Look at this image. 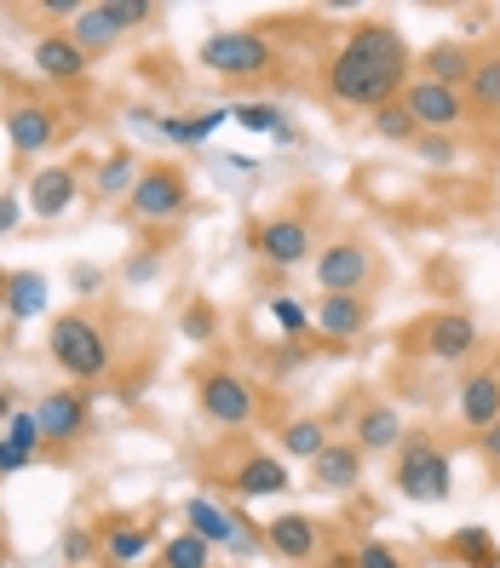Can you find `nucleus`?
<instances>
[{
	"label": "nucleus",
	"instance_id": "29",
	"mask_svg": "<svg viewBox=\"0 0 500 568\" xmlns=\"http://www.w3.org/2000/svg\"><path fill=\"white\" fill-rule=\"evenodd\" d=\"M449 551H454L460 562H472V568H500V551L489 546V528H454Z\"/></svg>",
	"mask_w": 500,
	"mask_h": 568
},
{
	"label": "nucleus",
	"instance_id": "46",
	"mask_svg": "<svg viewBox=\"0 0 500 568\" xmlns=\"http://www.w3.org/2000/svg\"><path fill=\"white\" fill-rule=\"evenodd\" d=\"M18 408H12V390H0V419H12Z\"/></svg>",
	"mask_w": 500,
	"mask_h": 568
},
{
	"label": "nucleus",
	"instance_id": "1",
	"mask_svg": "<svg viewBox=\"0 0 500 568\" xmlns=\"http://www.w3.org/2000/svg\"><path fill=\"white\" fill-rule=\"evenodd\" d=\"M403 81H409V47L397 41L391 23L351 29V41L340 47V58L328 63V92H333V104H346V110L397 104Z\"/></svg>",
	"mask_w": 500,
	"mask_h": 568
},
{
	"label": "nucleus",
	"instance_id": "11",
	"mask_svg": "<svg viewBox=\"0 0 500 568\" xmlns=\"http://www.w3.org/2000/svg\"><path fill=\"white\" fill-rule=\"evenodd\" d=\"M7 139H12V150L23 161L47 155L52 139H58V110L52 104H36V98H18V104L7 110Z\"/></svg>",
	"mask_w": 500,
	"mask_h": 568
},
{
	"label": "nucleus",
	"instance_id": "39",
	"mask_svg": "<svg viewBox=\"0 0 500 568\" xmlns=\"http://www.w3.org/2000/svg\"><path fill=\"white\" fill-rule=\"evenodd\" d=\"M237 121H242V126H253V132H271V126H282L277 104H242V110H237Z\"/></svg>",
	"mask_w": 500,
	"mask_h": 568
},
{
	"label": "nucleus",
	"instance_id": "42",
	"mask_svg": "<svg viewBox=\"0 0 500 568\" xmlns=\"http://www.w3.org/2000/svg\"><path fill=\"white\" fill-rule=\"evenodd\" d=\"M156 271H161V258H156V253L127 258V282H156Z\"/></svg>",
	"mask_w": 500,
	"mask_h": 568
},
{
	"label": "nucleus",
	"instance_id": "30",
	"mask_svg": "<svg viewBox=\"0 0 500 568\" xmlns=\"http://www.w3.org/2000/svg\"><path fill=\"white\" fill-rule=\"evenodd\" d=\"M139 173H144V166H132V150H116V155H104V166H98V190H104V195H127L132 184H139Z\"/></svg>",
	"mask_w": 500,
	"mask_h": 568
},
{
	"label": "nucleus",
	"instance_id": "43",
	"mask_svg": "<svg viewBox=\"0 0 500 568\" xmlns=\"http://www.w3.org/2000/svg\"><path fill=\"white\" fill-rule=\"evenodd\" d=\"M23 465H29V454H23V448H12L7 437H0V477H7V471H23Z\"/></svg>",
	"mask_w": 500,
	"mask_h": 568
},
{
	"label": "nucleus",
	"instance_id": "15",
	"mask_svg": "<svg viewBox=\"0 0 500 568\" xmlns=\"http://www.w3.org/2000/svg\"><path fill=\"white\" fill-rule=\"evenodd\" d=\"M454 408H460V425H472L483 437V430L500 419V367H478V374H466Z\"/></svg>",
	"mask_w": 500,
	"mask_h": 568
},
{
	"label": "nucleus",
	"instance_id": "22",
	"mask_svg": "<svg viewBox=\"0 0 500 568\" xmlns=\"http://www.w3.org/2000/svg\"><path fill=\"white\" fill-rule=\"evenodd\" d=\"M264 540H271L277 557L306 562V557H317V523H311V517H299V511H288V517H277L271 528H264Z\"/></svg>",
	"mask_w": 500,
	"mask_h": 568
},
{
	"label": "nucleus",
	"instance_id": "13",
	"mask_svg": "<svg viewBox=\"0 0 500 568\" xmlns=\"http://www.w3.org/2000/svg\"><path fill=\"white\" fill-rule=\"evenodd\" d=\"M87 63H92V58L76 47L70 29H47V36H36V70H41L47 81L76 87V81H87Z\"/></svg>",
	"mask_w": 500,
	"mask_h": 568
},
{
	"label": "nucleus",
	"instance_id": "23",
	"mask_svg": "<svg viewBox=\"0 0 500 568\" xmlns=\"http://www.w3.org/2000/svg\"><path fill=\"white\" fill-rule=\"evenodd\" d=\"M184 523H190V534H202V540L208 546H224V540H237V517H230L224 506H213V499H202V494H196L190 499V506H184Z\"/></svg>",
	"mask_w": 500,
	"mask_h": 568
},
{
	"label": "nucleus",
	"instance_id": "16",
	"mask_svg": "<svg viewBox=\"0 0 500 568\" xmlns=\"http://www.w3.org/2000/svg\"><path fill=\"white\" fill-rule=\"evenodd\" d=\"M224 488L242 494V499H264V494L293 488V477H288V459H282V454H248L237 471L224 477Z\"/></svg>",
	"mask_w": 500,
	"mask_h": 568
},
{
	"label": "nucleus",
	"instance_id": "45",
	"mask_svg": "<svg viewBox=\"0 0 500 568\" xmlns=\"http://www.w3.org/2000/svg\"><path fill=\"white\" fill-rule=\"evenodd\" d=\"M76 293H98V271H87V264H81V271H76Z\"/></svg>",
	"mask_w": 500,
	"mask_h": 568
},
{
	"label": "nucleus",
	"instance_id": "40",
	"mask_svg": "<svg viewBox=\"0 0 500 568\" xmlns=\"http://www.w3.org/2000/svg\"><path fill=\"white\" fill-rule=\"evenodd\" d=\"M271 316H277V322H282L288 333H306V327H311V316H306V311H299V305H293V298H271Z\"/></svg>",
	"mask_w": 500,
	"mask_h": 568
},
{
	"label": "nucleus",
	"instance_id": "8",
	"mask_svg": "<svg viewBox=\"0 0 500 568\" xmlns=\"http://www.w3.org/2000/svg\"><path fill=\"white\" fill-rule=\"evenodd\" d=\"M202 414L219 425V430H242L248 419H253V408H259V396H253V385L242 379V374H230V367H213V374H202Z\"/></svg>",
	"mask_w": 500,
	"mask_h": 568
},
{
	"label": "nucleus",
	"instance_id": "38",
	"mask_svg": "<svg viewBox=\"0 0 500 568\" xmlns=\"http://www.w3.org/2000/svg\"><path fill=\"white\" fill-rule=\"evenodd\" d=\"M92 551H98V540H92L87 528H70V534H63V562H70V568L92 562Z\"/></svg>",
	"mask_w": 500,
	"mask_h": 568
},
{
	"label": "nucleus",
	"instance_id": "44",
	"mask_svg": "<svg viewBox=\"0 0 500 568\" xmlns=\"http://www.w3.org/2000/svg\"><path fill=\"white\" fill-rule=\"evenodd\" d=\"M478 443H483V454H489V459H500V419H494V425L483 430V437H478Z\"/></svg>",
	"mask_w": 500,
	"mask_h": 568
},
{
	"label": "nucleus",
	"instance_id": "25",
	"mask_svg": "<svg viewBox=\"0 0 500 568\" xmlns=\"http://www.w3.org/2000/svg\"><path fill=\"white\" fill-rule=\"evenodd\" d=\"M466 104H472L478 115H494V110H500V52H489V58L472 63V81H466Z\"/></svg>",
	"mask_w": 500,
	"mask_h": 568
},
{
	"label": "nucleus",
	"instance_id": "37",
	"mask_svg": "<svg viewBox=\"0 0 500 568\" xmlns=\"http://www.w3.org/2000/svg\"><path fill=\"white\" fill-rule=\"evenodd\" d=\"M414 150L426 155V166H454V144H449V132H420Z\"/></svg>",
	"mask_w": 500,
	"mask_h": 568
},
{
	"label": "nucleus",
	"instance_id": "28",
	"mask_svg": "<svg viewBox=\"0 0 500 568\" xmlns=\"http://www.w3.org/2000/svg\"><path fill=\"white\" fill-rule=\"evenodd\" d=\"M322 448H328L322 419H293V425L282 430V454H288V459H306V465H311Z\"/></svg>",
	"mask_w": 500,
	"mask_h": 568
},
{
	"label": "nucleus",
	"instance_id": "5",
	"mask_svg": "<svg viewBox=\"0 0 500 568\" xmlns=\"http://www.w3.org/2000/svg\"><path fill=\"white\" fill-rule=\"evenodd\" d=\"M449 477H454V465L443 448H431L426 437H409L403 448H397V494L403 499H449Z\"/></svg>",
	"mask_w": 500,
	"mask_h": 568
},
{
	"label": "nucleus",
	"instance_id": "36",
	"mask_svg": "<svg viewBox=\"0 0 500 568\" xmlns=\"http://www.w3.org/2000/svg\"><path fill=\"white\" fill-rule=\"evenodd\" d=\"M357 568H409V562H403V551L386 546V540H362L357 546Z\"/></svg>",
	"mask_w": 500,
	"mask_h": 568
},
{
	"label": "nucleus",
	"instance_id": "31",
	"mask_svg": "<svg viewBox=\"0 0 500 568\" xmlns=\"http://www.w3.org/2000/svg\"><path fill=\"white\" fill-rule=\"evenodd\" d=\"M374 132H380L386 144H414L420 139V126H414V115L403 104H380L374 110Z\"/></svg>",
	"mask_w": 500,
	"mask_h": 568
},
{
	"label": "nucleus",
	"instance_id": "20",
	"mask_svg": "<svg viewBox=\"0 0 500 568\" xmlns=\"http://www.w3.org/2000/svg\"><path fill=\"white\" fill-rule=\"evenodd\" d=\"M472 52H466L460 41H438V47H426L420 52V81H438V87H454L466 92V81H472Z\"/></svg>",
	"mask_w": 500,
	"mask_h": 568
},
{
	"label": "nucleus",
	"instance_id": "32",
	"mask_svg": "<svg viewBox=\"0 0 500 568\" xmlns=\"http://www.w3.org/2000/svg\"><path fill=\"white\" fill-rule=\"evenodd\" d=\"M237 110H208V115H196V121H161V132L167 139H179V144H202L208 132L219 126V121H230Z\"/></svg>",
	"mask_w": 500,
	"mask_h": 568
},
{
	"label": "nucleus",
	"instance_id": "18",
	"mask_svg": "<svg viewBox=\"0 0 500 568\" xmlns=\"http://www.w3.org/2000/svg\"><path fill=\"white\" fill-rule=\"evenodd\" d=\"M369 322H374V305L362 293H328V298H317V327L328 333V339H357Z\"/></svg>",
	"mask_w": 500,
	"mask_h": 568
},
{
	"label": "nucleus",
	"instance_id": "2",
	"mask_svg": "<svg viewBox=\"0 0 500 568\" xmlns=\"http://www.w3.org/2000/svg\"><path fill=\"white\" fill-rule=\"evenodd\" d=\"M47 356L70 374L76 385H98L110 374V327L98 322V316H87V311H63V316H52V327H47Z\"/></svg>",
	"mask_w": 500,
	"mask_h": 568
},
{
	"label": "nucleus",
	"instance_id": "9",
	"mask_svg": "<svg viewBox=\"0 0 500 568\" xmlns=\"http://www.w3.org/2000/svg\"><path fill=\"white\" fill-rule=\"evenodd\" d=\"M253 247H259V258H264V264H277V271H293V264H306V258L317 253L311 224L299 219V213H277V219H264V224H259V236H253Z\"/></svg>",
	"mask_w": 500,
	"mask_h": 568
},
{
	"label": "nucleus",
	"instance_id": "24",
	"mask_svg": "<svg viewBox=\"0 0 500 568\" xmlns=\"http://www.w3.org/2000/svg\"><path fill=\"white\" fill-rule=\"evenodd\" d=\"M98 546H104V557H110L116 568H127V562H139V557L156 546V534H150V528H139V523H110Z\"/></svg>",
	"mask_w": 500,
	"mask_h": 568
},
{
	"label": "nucleus",
	"instance_id": "14",
	"mask_svg": "<svg viewBox=\"0 0 500 568\" xmlns=\"http://www.w3.org/2000/svg\"><path fill=\"white\" fill-rule=\"evenodd\" d=\"M420 345H426V356H438V362H460V356L478 351V322L466 311H443V316H431L420 327Z\"/></svg>",
	"mask_w": 500,
	"mask_h": 568
},
{
	"label": "nucleus",
	"instance_id": "17",
	"mask_svg": "<svg viewBox=\"0 0 500 568\" xmlns=\"http://www.w3.org/2000/svg\"><path fill=\"white\" fill-rule=\"evenodd\" d=\"M362 483V448L357 443H328L317 459H311V488L322 494H346Z\"/></svg>",
	"mask_w": 500,
	"mask_h": 568
},
{
	"label": "nucleus",
	"instance_id": "35",
	"mask_svg": "<svg viewBox=\"0 0 500 568\" xmlns=\"http://www.w3.org/2000/svg\"><path fill=\"white\" fill-rule=\"evenodd\" d=\"M104 12H110V23H116V29H139V23H150V18H156L150 0H104Z\"/></svg>",
	"mask_w": 500,
	"mask_h": 568
},
{
	"label": "nucleus",
	"instance_id": "10",
	"mask_svg": "<svg viewBox=\"0 0 500 568\" xmlns=\"http://www.w3.org/2000/svg\"><path fill=\"white\" fill-rule=\"evenodd\" d=\"M403 110L414 115V126H420V132H454L472 104H466V92H454V87H438V81H409Z\"/></svg>",
	"mask_w": 500,
	"mask_h": 568
},
{
	"label": "nucleus",
	"instance_id": "6",
	"mask_svg": "<svg viewBox=\"0 0 500 568\" xmlns=\"http://www.w3.org/2000/svg\"><path fill=\"white\" fill-rule=\"evenodd\" d=\"M317 282L322 293H362L374 282V247L357 242V236H340L317 253Z\"/></svg>",
	"mask_w": 500,
	"mask_h": 568
},
{
	"label": "nucleus",
	"instance_id": "41",
	"mask_svg": "<svg viewBox=\"0 0 500 568\" xmlns=\"http://www.w3.org/2000/svg\"><path fill=\"white\" fill-rule=\"evenodd\" d=\"M18 219H23V202H18L12 190H0V236H12Z\"/></svg>",
	"mask_w": 500,
	"mask_h": 568
},
{
	"label": "nucleus",
	"instance_id": "12",
	"mask_svg": "<svg viewBox=\"0 0 500 568\" xmlns=\"http://www.w3.org/2000/svg\"><path fill=\"white\" fill-rule=\"evenodd\" d=\"M76 195H81L76 166L47 161V166H36V173H29V213H36L41 224H52V219L70 213V207H76Z\"/></svg>",
	"mask_w": 500,
	"mask_h": 568
},
{
	"label": "nucleus",
	"instance_id": "47",
	"mask_svg": "<svg viewBox=\"0 0 500 568\" xmlns=\"http://www.w3.org/2000/svg\"><path fill=\"white\" fill-rule=\"evenodd\" d=\"M328 568H357V551H351V557H333Z\"/></svg>",
	"mask_w": 500,
	"mask_h": 568
},
{
	"label": "nucleus",
	"instance_id": "7",
	"mask_svg": "<svg viewBox=\"0 0 500 568\" xmlns=\"http://www.w3.org/2000/svg\"><path fill=\"white\" fill-rule=\"evenodd\" d=\"M36 425H41V443L47 448H70L87 437V425H92V396L87 390H47L41 403H36Z\"/></svg>",
	"mask_w": 500,
	"mask_h": 568
},
{
	"label": "nucleus",
	"instance_id": "26",
	"mask_svg": "<svg viewBox=\"0 0 500 568\" xmlns=\"http://www.w3.org/2000/svg\"><path fill=\"white\" fill-rule=\"evenodd\" d=\"M161 568H213V546L202 540V534L179 528L173 540L161 546Z\"/></svg>",
	"mask_w": 500,
	"mask_h": 568
},
{
	"label": "nucleus",
	"instance_id": "34",
	"mask_svg": "<svg viewBox=\"0 0 500 568\" xmlns=\"http://www.w3.org/2000/svg\"><path fill=\"white\" fill-rule=\"evenodd\" d=\"M179 327H184V339L208 345L213 333H219V316H213V305H208V298H190V305H184V316H179Z\"/></svg>",
	"mask_w": 500,
	"mask_h": 568
},
{
	"label": "nucleus",
	"instance_id": "21",
	"mask_svg": "<svg viewBox=\"0 0 500 568\" xmlns=\"http://www.w3.org/2000/svg\"><path fill=\"white\" fill-rule=\"evenodd\" d=\"M0 298H7V316H12V322H36V316L47 311V276H41V271L0 276Z\"/></svg>",
	"mask_w": 500,
	"mask_h": 568
},
{
	"label": "nucleus",
	"instance_id": "27",
	"mask_svg": "<svg viewBox=\"0 0 500 568\" xmlns=\"http://www.w3.org/2000/svg\"><path fill=\"white\" fill-rule=\"evenodd\" d=\"M70 36H76V47L92 58V52H104V47L121 36V29L110 23V12H104V7H81V18H76V29H70Z\"/></svg>",
	"mask_w": 500,
	"mask_h": 568
},
{
	"label": "nucleus",
	"instance_id": "4",
	"mask_svg": "<svg viewBox=\"0 0 500 568\" xmlns=\"http://www.w3.org/2000/svg\"><path fill=\"white\" fill-rule=\"evenodd\" d=\"M271 41L259 36V29H219V36L202 41V70L224 75V81H253L271 70Z\"/></svg>",
	"mask_w": 500,
	"mask_h": 568
},
{
	"label": "nucleus",
	"instance_id": "3",
	"mask_svg": "<svg viewBox=\"0 0 500 568\" xmlns=\"http://www.w3.org/2000/svg\"><path fill=\"white\" fill-rule=\"evenodd\" d=\"M184 207H190V179L173 161H150L139 173V184L127 190V213L139 224H179Z\"/></svg>",
	"mask_w": 500,
	"mask_h": 568
},
{
	"label": "nucleus",
	"instance_id": "19",
	"mask_svg": "<svg viewBox=\"0 0 500 568\" xmlns=\"http://www.w3.org/2000/svg\"><path fill=\"white\" fill-rule=\"evenodd\" d=\"M403 437H409V425H403V414H397L391 403H369V408L357 414V448L362 454L403 448Z\"/></svg>",
	"mask_w": 500,
	"mask_h": 568
},
{
	"label": "nucleus",
	"instance_id": "33",
	"mask_svg": "<svg viewBox=\"0 0 500 568\" xmlns=\"http://www.w3.org/2000/svg\"><path fill=\"white\" fill-rule=\"evenodd\" d=\"M0 437H7L12 448H23L29 459L41 454V425H36V408H18L12 419H7V430H0Z\"/></svg>",
	"mask_w": 500,
	"mask_h": 568
}]
</instances>
